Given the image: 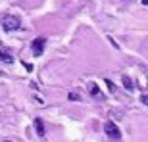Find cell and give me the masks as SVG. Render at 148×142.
<instances>
[{"instance_id": "6da1fadb", "label": "cell", "mask_w": 148, "mask_h": 142, "mask_svg": "<svg viewBox=\"0 0 148 142\" xmlns=\"http://www.w3.org/2000/svg\"><path fill=\"white\" fill-rule=\"evenodd\" d=\"M21 27V19L17 16H14V14H8V16H4L2 17V29L4 31H16V29H19Z\"/></svg>"}, {"instance_id": "7a4b0ae2", "label": "cell", "mask_w": 148, "mask_h": 142, "mask_svg": "<svg viewBox=\"0 0 148 142\" xmlns=\"http://www.w3.org/2000/svg\"><path fill=\"white\" fill-rule=\"evenodd\" d=\"M104 132H106V137L112 138V140H119L121 138V131L117 129V125L114 121H106L104 123Z\"/></svg>"}, {"instance_id": "3957f363", "label": "cell", "mask_w": 148, "mask_h": 142, "mask_svg": "<svg viewBox=\"0 0 148 142\" xmlns=\"http://www.w3.org/2000/svg\"><path fill=\"white\" fill-rule=\"evenodd\" d=\"M44 44H46V38H42V37H38V38H35V40H33L31 48H33V54L35 56H40L44 52Z\"/></svg>"}, {"instance_id": "277c9868", "label": "cell", "mask_w": 148, "mask_h": 142, "mask_svg": "<svg viewBox=\"0 0 148 142\" xmlns=\"http://www.w3.org/2000/svg\"><path fill=\"white\" fill-rule=\"evenodd\" d=\"M0 61H4V63H12V61H14L12 54L8 52V48H6L2 42H0Z\"/></svg>"}, {"instance_id": "5b68a950", "label": "cell", "mask_w": 148, "mask_h": 142, "mask_svg": "<svg viewBox=\"0 0 148 142\" xmlns=\"http://www.w3.org/2000/svg\"><path fill=\"white\" fill-rule=\"evenodd\" d=\"M35 127H37L38 137H44V132H46V129H44V121L42 119H35Z\"/></svg>"}, {"instance_id": "8992f818", "label": "cell", "mask_w": 148, "mask_h": 142, "mask_svg": "<svg viewBox=\"0 0 148 142\" xmlns=\"http://www.w3.org/2000/svg\"><path fill=\"white\" fill-rule=\"evenodd\" d=\"M88 90H90V94H92L94 98H98V100L104 98V96H102V92H100V88L96 87V85H90V87H88Z\"/></svg>"}, {"instance_id": "52a82bcc", "label": "cell", "mask_w": 148, "mask_h": 142, "mask_svg": "<svg viewBox=\"0 0 148 142\" xmlns=\"http://www.w3.org/2000/svg\"><path fill=\"white\" fill-rule=\"evenodd\" d=\"M123 87H125L127 90H133V83H131L129 77H123Z\"/></svg>"}, {"instance_id": "ba28073f", "label": "cell", "mask_w": 148, "mask_h": 142, "mask_svg": "<svg viewBox=\"0 0 148 142\" xmlns=\"http://www.w3.org/2000/svg\"><path fill=\"white\" fill-rule=\"evenodd\" d=\"M69 100H71V102H79V100H81V96H79V94H75V92H69Z\"/></svg>"}]
</instances>
